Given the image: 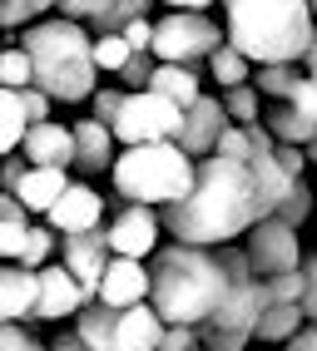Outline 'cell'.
Segmentation results:
<instances>
[{
  "label": "cell",
  "mask_w": 317,
  "mask_h": 351,
  "mask_svg": "<svg viewBox=\"0 0 317 351\" xmlns=\"http://www.w3.org/2000/svg\"><path fill=\"white\" fill-rule=\"evenodd\" d=\"M258 223V189H253V169L248 158H223V154H203L193 158V183L174 203L158 208V228L174 243H238V232Z\"/></svg>",
  "instance_id": "1"
},
{
  "label": "cell",
  "mask_w": 317,
  "mask_h": 351,
  "mask_svg": "<svg viewBox=\"0 0 317 351\" xmlns=\"http://www.w3.org/2000/svg\"><path fill=\"white\" fill-rule=\"evenodd\" d=\"M149 307L158 312V322H184L198 326L209 317L223 292H228V277H223L213 247H198V243H169V247H154L149 252Z\"/></svg>",
  "instance_id": "2"
},
{
  "label": "cell",
  "mask_w": 317,
  "mask_h": 351,
  "mask_svg": "<svg viewBox=\"0 0 317 351\" xmlns=\"http://www.w3.org/2000/svg\"><path fill=\"white\" fill-rule=\"evenodd\" d=\"M223 40L248 64H298L312 35L307 0H218Z\"/></svg>",
  "instance_id": "3"
},
{
  "label": "cell",
  "mask_w": 317,
  "mask_h": 351,
  "mask_svg": "<svg viewBox=\"0 0 317 351\" xmlns=\"http://www.w3.org/2000/svg\"><path fill=\"white\" fill-rule=\"evenodd\" d=\"M20 50L30 55V84L40 95H50L60 104H80L89 99V89H95L99 69L89 60V30L75 25V20H35L25 25L20 35Z\"/></svg>",
  "instance_id": "4"
},
{
  "label": "cell",
  "mask_w": 317,
  "mask_h": 351,
  "mask_svg": "<svg viewBox=\"0 0 317 351\" xmlns=\"http://www.w3.org/2000/svg\"><path fill=\"white\" fill-rule=\"evenodd\" d=\"M104 173L115 178V193L124 203L164 208L193 183V158L174 138H154V144H129L124 154H115Z\"/></svg>",
  "instance_id": "5"
},
{
  "label": "cell",
  "mask_w": 317,
  "mask_h": 351,
  "mask_svg": "<svg viewBox=\"0 0 317 351\" xmlns=\"http://www.w3.org/2000/svg\"><path fill=\"white\" fill-rule=\"evenodd\" d=\"M218 45H223V25L209 20L203 10H169V15H158L154 30H149V55L158 64L198 69L209 60V50H218Z\"/></svg>",
  "instance_id": "6"
},
{
  "label": "cell",
  "mask_w": 317,
  "mask_h": 351,
  "mask_svg": "<svg viewBox=\"0 0 317 351\" xmlns=\"http://www.w3.org/2000/svg\"><path fill=\"white\" fill-rule=\"evenodd\" d=\"M178 119H184V109L174 99H164L158 89H124V104L115 114V144H154V138H174L178 134Z\"/></svg>",
  "instance_id": "7"
},
{
  "label": "cell",
  "mask_w": 317,
  "mask_h": 351,
  "mask_svg": "<svg viewBox=\"0 0 317 351\" xmlns=\"http://www.w3.org/2000/svg\"><path fill=\"white\" fill-rule=\"evenodd\" d=\"M243 257L253 277H273V272H287L303 263V247H298V228H287L278 218H258L248 228V243H243Z\"/></svg>",
  "instance_id": "8"
},
{
  "label": "cell",
  "mask_w": 317,
  "mask_h": 351,
  "mask_svg": "<svg viewBox=\"0 0 317 351\" xmlns=\"http://www.w3.org/2000/svg\"><path fill=\"white\" fill-rule=\"evenodd\" d=\"M104 243L115 257H149L158 247V213L149 203H129L115 213V223H104Z\"/></svg>",
  "instance_id": "9"
},
{
  "label": "cell",
  "mask_w": 317,
  "mask_h": 351,
  "mask_svg": "<svg viewBox=\"0 0 317 351\" xmlns=\"http://www.w3.org/2000/svg\"><path fill=\"white\" fill-rule=\"evenodd\" d=\"M55 252L64 257L60 267H70V272H75V282L95 292V287H99V272H104V263H109L104 223H95V228H80V232H64V243H55Z\"/></svg>",
  "instance_id": "10"
},
{
  "label": "cell",
  "mask_w": 317,
  "mask_h": 351,
  "mask_svg": "<svg viewBox=\"0 0 317 351\" xmlns=\"http://www.w3.org/2000/svg\"><path fill=\"white\" fill-rule=\"evenodd\" d=\"M149 297V267L144 257H115L109 252V263L99 272V287H95V302H104V307H134V302Z\"/></svg>",
  "instance_id": "11"
},
{
  "label": "cell",
  "mask_w": 317,
  "mask_h": 351,
  "mask_svg": "<svg viewBox=\"0 0 317 351\" xmlns=\"http://www.w3.org/2000/svg\"><path fill=\"white\" fill-rule=\"evenodd\" d=\"M35 312L30 322H60V317H75L80 307V282H75V272L70 267H60V263H45L35 267Z\"/></svg>",
  "instance_id": "12"
},
{
  "label": "cell",
  "mask_w": 317,
  "mask_h": 351,
  "mask_svg": "<svg viewBox=\"0 0 317 351\" xmlns=\"http://www.w3.org/2000/svg\"><path fill=\"white\" fill-rule=\"evenodd\" d=\"M223 124H228L223 104H218V99H209V95H198V99L184 109V119H178L174 144L184 149L189 158H203V154H213V138L223 134Z\"/></svg>",
  "instance_id": "13"
},
{
  "label": "cell",
  "mask_w": 317,
  "mask_h": 351,
  "mask_svg": "<svg viewBox=\"0 0 317 351\" xmlns=\"http://www.w3.org/2000/svg\"><path fill=\"white\" fill-rule=\"evenodd\" d=\"M20 158L35 163V169H70V158H75V138H70V124H50V119H40V124H25V134H20Z\"/></svg>",
  "instance_id": "14"
},
{
  "label": "cell",
  "mask_w": 317,
  "mask_h": 351,
  "mask_svg": "<svg viewBox=\"0 0 317 351\" xmlns=\"http://www.w3.org/2000/svg\"><path fill=\"white\" fill-rule=\"evenodd\" d=\"M45 218H50V228H55V232L95 228V223H104V198L89 189V183H64L60 198L45 208Z\"/></svg>",
  "instance_id": "15"
},
{
  "label": "cell",
  "mask_w": 317,
  "mask_h": 351,
  "mask_svg": "<svg viewBox=\"0 0 317 351\" xmlns=\"http://www.w3.org/2000/svg\"><path fill=\"white\" fill-rule=\"evenodd\" d=\"M158 332H164V322L149 302H134V307H119L115 317V341L109 351H154L158 346Z\"/></svg>",
  "instance_id": "16"
},
{
  "label": "cell",
  "mask_w": 317,
  "mask_h": 351,
  "mask_svg": "<svg viewBox=\"0 0 317 351\" xmlns=\"http://www.w3.org/2000/svg\"><path fill=\"white\" fill-rule=\"evenodd\" d=\"M70 138H75L70 169H80V173H104L109 163H115V134H109L99 119H80V124H70Z\"/></svg>",
  "instance_id": "17"
},
{
  "label": "cell",
  "mask_w": 317,
  "mask_h": 351,
  "mask_svg": "<svg viewBox=\"0 0 317 351\" xmlns=\"http://www.w3.org/2000/svg\"><path fill=\"white\" fill-rule=\"evenodd\" d=\"M35 267H20V263H0V322H30L35 312Z\"/></svg>",
  "instance_id": "18"
},
{
  "label": "cell",
  "mask_w": 317,
  "mask_h": 351,
  "mask_svg": "<svg viewBox=\"0 0 317 351\" xmlns=\"http://www.w3.org/2000/svg\"><path fill=\"white\" fill-rule=\"evenodd\" d=\"M70 183V169H25V178L15 183V198H20V208L25 213H45L55 198H60V189Z\"/></svg>",
  "instance_id": "19"
},
{
  "label": "cell",
  "mask_w": 317,
  "mask_h": 351,
  "mask_svg": "<svg viewBox=\"0 0 317 351\" xmlns=\"http://www.w3.org/2000/svg\"><path fill=\"white\" fill-rule=\"evenodd\" d=\"M144 89H158V95L174 99L178 109H189L198 99V69H189V64H158L154 60V75H149Z\"/></svg>",
  "instance_id": "20"
},
{
  "label": "cell",
  "mask_w": 317,
  "mask_h": 351,
  "mask_svg": "<svg viewBox=\"0 0 317 351\" xmlns=\"http://www.w3.org/2000/svg\"><path fill=\"white\" fill-rule=\"evenodd\" d=\"M303 322H307V317H303L298 302H268V307L258 312V322H253V341L278 346V341H287L292 332H298Z\"/></svg>",
  "instance_id": "21"
},
{
  "label": "cell",
  "mask_w": 317,
  "mask_h": 351,
  "mask_svg": "<svg viewBox=\"0 0 317 351\" xmlns=\"http://www.w3.org/2000/svg\"><path fill=\"white\" fill-rule=\"evenodd\" d=\"M115 307H104V302H84V307H75V337L89 346V351H109V341H115Z\"/></svg>",
  "instance_id": "22"
},
{
  "label": "cell",
  "mask_w": 317,
  "mask_h": 351,
  "mask_svg": "<svg viewBox=\"0 0 317 351\" xmlns=\"http://www.w3.org/2000/svg\"><path fill=\"white\" fill-rule=\"evenodd\" d=\"M154 10V0H99V10L84 20V30L89 35H119L134 15H149Z\"/></svg>",
  "instance_id": "23"
},
{
  "label": "cell",
  "mask_w": 317,
  "mask_h": 351,
  "mask_svg": "<svg viewBox=\"0 0 317 351\" xmlns=\"http://www.w3.org/2000/svg\"><path fill=\"white\" fill-rule=\"evenodd\" d=\"M268 134H273L278 138V144H307V138H317V129H312V119H303V114L298 109H292L287 99H273V114H268Z\"/></svg>",
  "instance_id": "24"
},
{
  "label": "cell",
  "mask_w": 317,
  "mask_h": 351,
  "mask_svg": "<svg viewBox=\"0 0 317 351\" xmlns=\"http://www.w3.org/2000/svg\"><path fill=\"white\" fill-rule=\"evenodd\" d=\"M312 189H307V178H292L287 183V193L273 203V213H268V218H278V223H287V228H303L307 218H312Z\"/></svg>",
  "instance_id": "25"
},
{
  "label": "cell",
  "mask_w": 317,
  "mask_h": 351,
  "mask_svg": "<svg viewBox=\"0 0 317 351\" xmlns=\"http://www.w3.org/2000/svg\"><path fill=\"white\" fill-rule=\"evenodd\" d=\"M25 124H30V119H25V109H20V95L0 84V154H15Z\"/></svg>",
  "instance_id": "26"
},
{
  "label": "cell",
  "mask_w": 317,
  "mask_h": 351,
  "mask_svg": "<svg viewBox=\"0 0 317 351\" xmlns=\"http://www.w3.org/2000/svg\"><path fill=\"white\" fill-rule=\"evenodd\" d=\"M248 69H253V64H248V60L233 50L228 40H223L218 50H209V75H213V84H218V89H228V84H243V80H248Z\"/></svg>",
  "instance_id": "27"
},
{
  "label": "cell",
  "mask_w": 317,
  "mask_h": 351,
  "mask_svg": "<svg viewBox=\"0 0 317 351\" xmlns=\"http://www.w3.org/2000/svg\"><path fill=\"white\" fill-rule=\"evenodd\" d=\"M218 104H223V114H228V124H253L258 109H263V104H258V89L248 84V80H243V84H228Z\"/></svg>",
  "instance_id": "28"
},
{
  "label": "cell",
  "mask_w": 317,
  "mask_h": 351,
  "mask_svg": "<svg viewBox=\"0 0 317 351\" xmlns=\"http://www.w3.org/2000/svg\"><path fill=\"white\" fill-rule=\"evenodd\" d=\"M292 84H298V64H258L253 69V89L268 99H287Z\"/></svg>",
  "instance_id": "29"
},
{
  "label": "cell",
  "mask_w": 317,
  "mask_h": 351,
  "mask_svg": "<svg viewBox=\"0 0 317 351\" xmlns=\"http://www.w3.org/2000/svg\"><path fill=\"white\" fill-rule=\"evenodd\" d=\"M258 297H263V307H268V302H298V297H303V267L258 277Z\"/></svg>",
  "instance_id": "30"
},
{
  "label": "cell",
  "mask_w": 317,
  "mask_h": 351,
  "mask_svg": "<svg viewBox=\"0 0 317 351\" xmlns=\"http://www.w3.org/2000/svg\"><path fill=\"white\" fill-rule=\"evenodd\" d=\"M50 257H55V232L30 223V228H25V243H20V252H15V263H20V267H45Z\"/></svg>",
  "instance_id": "31"
},
{
  "label": "cell",
  "mask_w": 317,
  "mask_h": 351,
  "mask_svg": "<svg viewBox=\"0 0 317 351\" xmlns=\"http://www.w3.org/2000/svg\"><path fill=\"white\" fill-rule=\"evenodd\" d=\"M89 60H95V69H115L129 60V45H124V35H89Z\"/></svg>",
  "instance_id": "32"
},
{
  "label": "cell",
  "mask_w": 317,
  "mask_h": 351,
  "mask_svg": "<svg viewBox=\"0 0 317 351\" xmlns=\"http://www.w3.org/2000/svg\"><path fill=\"white\" fill-rule=\"evenodd\" d=\"M119 104H124V84H95L89 89V119H99L104 129L115 124V114H119Z\"/></svg>",
  "instance_id": "33"
},
{
  "label": "cell",
  "mask_w": 317,
  "mask_h": 351,
  "mask_svg": "<svg viewBox=\"0 0 317 351\" xmlns=\"http://www.w3.org/2000/svg\"><path fill=\"white\" fill-rule=\"evenodd\" d=\"M0 84L5 89H25L30 84V55L20 50V45L15 50H0Z\"/></svg>",
  "instance_id": "34"
},
{
  "label": "cell",
  "mask_w": 317,
  "mask_h": 351,
  "mask_svg": "<svg viewBox=\"0 0 317 351\" xmlns=\"http://www.w3.org/2000/svg\"><path fill=\"white\" fill-rule=\"evenodd\" d=\"M115 75H119V84H124V89H144V84H149V75H154V55H149V50H129V60L115 69Z\"/></svg>",
  "instance_id": "35"
},
{
  "label": "cell",
  "mask_w": 317,
  "mask_h": 351,
  "mask_svg": "<svg viewBox=\"0 0 317 351\" xmlns=\"http://www.w3.org/2000/svg\"><path fill=\"white\" fill-rule=\"evenodd\" d=\"M287 104L303 114V119H312V129H317V80L312 75H298V84L287 89Z\"/></svg>",
  "instance_id": "36"
},
{
  "label": "cell",
  "mask_w": 317,
  "mask_h": 351,
  "mask_svg": "<svg viewBox=\"0 0 317 351\" xmlns=\"http://www.w3.org/2000/svg\"><path fill=\"white\" fill-rule=\"evenodd\" d=\"M303 297H298V307L307 322H317V252H303Z\"/></svg>",
  "instance_id": "37"
},
{
  "label": "cell",
  "mask_w": 317,
  "mask_h": 351,
  "mask_svg": "<svg viewBox=\"0 0 317 351\" xmlns=\"http://www.w3.org/2000/svg\"><path fill=\"white\" fill-rule=\"evenodd\" d=\"M198 346V332L184 322H164V332H158V346L154 351H193Z\"/></svg>",
  "instance_id": "38"
},
{
  "label": "cell",
  "mask_w": 317,
  "mask_h": 351,
  "mask_svg": "<svg viewBox=\"0 0 317 351\" xmlns=\"http://www.w3.org/2000/svg\"><path fill=\"white\" fill-rule=\"evenodd\" d=\"M0 351H45V341L30 337L25 326H15V322H0Z\"/></svg>",
  "instance_id": "39"
},
{
  "label": "cell",
  "mask_w": 317,
  "mask_h": 351,
  "mask_svg": "<svg viewBox=\"0 0 317 351\" xmlns=\"http://www.w3.org/2000/svg\"><path fill=\"white\" fill-rule=\"evenodd\" d=\"M25 228H30V218H0V257L15 263L20 243H25Z\"/></svg>",
  "instance_id": "40"
},
{
  "label": "cell",
  "mask_w": 317,
  "mask_h": 351,
  "mask_svg": "<svg viewBox=\"0 0 317 351\" xmlns=\"http://www.w3.org/2000/svg\"><path fill=\"white\" fill-rule=\"evenodd\" d=\"M15 95H20V109H25V119L30 124H40V119H50V95H40V89L35 84H25V89H15Z\"/></svg>",
  "instance_id": "41"
},
{
  "label": "cell",
  "mask_w": 317,
  "mask_h": 351,
  "mask_svg": "<svg viewBox=\"0 0 317 351\" xmlns=\"http://www.w3.org/2000/svg\"><path fill=\"white\" fill-rule=\"evenodd\" d=\"M273 158H278V169L287 178H303V169H307V158H303L298 144H278V138H273Z\"/></svg>",
  "instance_id": "42"
},
{
  "label": "cell",
  "mask_w": 317,
  "mask_h": 351,
  "mask_svg": "<svg viewBox=\"0 0 317 351\" xmlns=\"http://www.w3.org/2000/svg\"><path fill=\"white\" fill-rule=\"evenodd\" d=\"M149 30H154V20H149V15H134L119 35H124V45H129V50H149Z\"/></svg>",
  "instance_id": "43"
},
{
  "label": "cell",
  "mask_w": 317,
  "mask_h": 351,
  "mask_svg": "<svg viewBox=\"0 0 317 351\" xmlns=\"http://www.w3.org/2000/svg\"><path fill=\"white\" fill-rule=\"evenodd\" d=\"M50 10H60L64 20H75V25H84V20L95 15V10H99V0H55Z\"/></svg>",
  "instance_id": "44"
},
{
  "label": "cell",
  "mask_w": 317,
  "mask_h": 351,
  "mask_svg": "<svg viewBox=\"0 0 317 351\" xmlns=\"http://www.w3.org/2000/svg\"><path fill=\"white\" fill-rule=\"evenodd\" d=\"M30 10L20 5V0H0V30H20V25H30Z\"/></svg>",
  "instance_id": "45"
},
{
  "label": "cell",
  "mask_w": 317,
  "mask_h": 351,
  "mask_svg": "<svg viewBox=\"0 0 317 351\" xmlns=\"http://www.w3.org/2000/svg\"><path fill=\"white\" fill-rule=\"evenodd\" d=\"M283 351H317V322H303L298 332L283 341Z\"/></svg>",
  "instance_id": "46"
},
{
  "label": "cell",
  "mask_w": 317,
  "mask_h": 351,
  "mask_svg": "<svg viewBox=\"0 0 317 351\" xmlns=\"http://www.w3.org/2000/svg\"><path fill=\"white\" fill-rule=\"evenodd\" d=\"M45 351H89V346H84V341H80L75 332H64V337H55V341L45 346Z\"/></svg>",
  "instance_id": "47"
},
{
  "label": "cell",
  "mask_w": 317,
  "mask_h": 351,
  "mask_svg": "<svg viewBox=\"0 0 317 351\" xmlns=\"http://www.w3.org/2000/svg\"><path fill=\"white\" fill-rule=\"evenodd\" d=\"M303 64H307V75L317 80V20H312V35H307V50H303Z\"/></svg>",
  "instance_id": "48"
},
{
  "label": "cell",
  "mask_w": 317,
  "mask_h": 351,
  "mask_svg": "<svg viewBox=\"0 0 317 351\" xmlns=\"http://www.w3.org/2000/svg\"><path fill=\"white\" fill-rule=\"evenodd\" d=\"M158 5H174V10H203V5H213V0H158Z\"/></svg>",
  "instance_id": "49"
},
{
  "label": "cell",
  "mask_w": 317,
  "mask_h": 351,
  "mask_svg": "<svg viewBox=\"0 0 317 351\" xmlns=\"http://www.w3.org/2000/svg\"><path fill=\"white\" fill-rule=\"evenodd\" d=\"M20 5H25L30 15H40V10H50V5H55V0H20Z\"/></svg>",
  "instance_id": "50"
},
{
  "label": "cell",
  "mask_w": 317,
  "mask_h": 351,
  "mask_svg": "<svg viewBox=\"0 0 317 351\" xmlns=\"http://www.w3.org/2000/svg\"><path fill=\"white\" fill-rule=\"evenodd\" d=\"M303 158H307L312 169H317V138H307V144H303Z\"/></svg>",
  "instance_id": "51"
},
{
  "label": "cell",
  "mask_w": 317,
  "mask_h": 351,
  "mask_svg": "<svg viewBox=\"0 0 317 351\" xmlns=\"http://www.w3.org/2000/svg\"><path fill=\"white\" fill-rule=\"evenodd\" d=\"M307 10H312V20H317V0H307Z\"/></svg>",
  "instance_id": "52"
},
{
  "label": "cell",
  "mask_w": 317,
  "mask_h": 351,
  "mask_svg": "<svg viewBox=\"0 0 317 351\" xmlns=\"http://www.w3.org/2000/svg\"><path fill=\"white\" fill-rule=\"evenodd\" d=\"M193 351H203V346H193Z\"/></svg>",
  "instance_id": "53"
},
{
  "label": "cell",
  "mask_w": 317,
  "mask_h": 351,
  "mask_svg": "<svg viewBox=\"0 0 317 351\" xmlns=\"http://www.w3.org/2000/svg\"><path fill=\"white\" fill-rule=\"evenodd\" d=\"M243 351H248V346H243Z\"/></svg>",
  "instance_id": "54"
},
{
  "label": "cell",
  "mask_w": 317,
  "mask_h": 351,
  "mask_svg": "<svg viewBox=\"0 0 317 351\" xmlns=\"http://www.w3.org/2000/svg\"><path fill=\"white\" fill-rule=\"evenodd\" d=\"M312 208H317V203H312Z\"/></svg>",
  "instance_id": "55"
}]
</instances>
